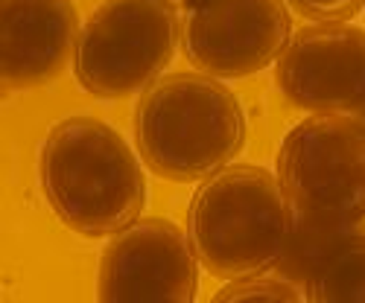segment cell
<instances>
[{
	"label": "cell",
	"mask_w": 365,
	"mask_h": 303,
	"mask_svg": "<svg viewBox=\"0 0 365 303\" xmlns=\"http://www.w3.org/2000/svg\"><path fill=\"white\" fill-rule=\"evenodd\" d=\"M38 175L58 222L91 239L126 230L146 204V181L135 152L97 117L56 123L41 146Z\"/></svg>",
	"instance_id": "cell-1"
},
{
	"label": "cell",
	"mask_w": 365,
	"mask_h": 303,
	"mask_svg": "<svg viewBox=\"0 0 365 303\" xmlns=\"http://www.w3.org/2000/svg\"><path fill=\"white\" fill-rule=\"evenodd\" d=\"M135 143L164 181L193 184L225 169L246 146V114L234 90L207 73L158 76L135 108Z\"/></svg>",
	"instance_id": "cell-2"
},
{
	"label": "cell",
	"mask_w": 365,
	"mask_h": 303,
	"mask_svg": "<svg viewBox=\"0 0 365 303\" xmlns=\"http://www.w3.org/2000/svg\"><path fill=\"white\" fill-rule=\"evenodd\" d=\"M292 225L278 175L255 164H228L205 178L187 207L193 251L207 275L222 280L275 271Z\"/></svg>",
	"instance_id": "cell-3"
},
{
	"label": "cell",
	"mask_w": 365,
	"mask_h": 303,
	"mask_svg": "<svg viewBox=\"0 0 365 303\" xmlns=\"http://www.w3.org/2000/svg\"><path fill=\"white\" fill-rule=\"evenodd\" d=\"M202 0H103L82 23L73 73L100 100L129 97L155 82L181 47L185 21Z\"/></svg>",
	"instance_id": "cell-4"
},
{
	"label": "cell",
	"mask_w": 365,
	"mask_h": 303,
	"mask_svg": "<svg viewBox=\"0 0 365 303\" xmlns=\"http://www.w3.org/2000/svg\"><path fill=\"white\" fill-rule=\"evenodd\" d=\"M278 181L292 219L322 230L365 225V119L310 114L278 149Z\"/></svg>",
	"instance_id": "cell-5"
},
{
	"label": "cell",
	"mask_w": 365,
	"mask_h": 303,
	"mask_svg": "<svg viewBox=\"0 0 365 303\" xmlns=\"http://www.w3.org/2000/svg\"><path fill=\"white\" fill-rule=\"evenodd\" d=\"M289 38L284 0H202L187 12L181 53L207 76L242 79L275 65Z\"/></svg>",
	"instance_id": "cell-6"
},
{
	"label": "cell",
	"mask_w": 365,
	"mask_h": 303,
	"mask_svg": "<svg viewBox=\"0 0 365 303\" xmlns=\"http://www.w3.org/2000/svg\"><path fill=\"white\" fill-rule=\"evenodd\" d=\"M190 236L167 219H143L111 236L97 268V297L111 303H187L199 292Z\"/></svg>",
	"instance_id": "cell-7"
},
{
	"label": "cell",
	"mask_w": 365,
	"mask_h": 303,
	"mask_svg": "<svg viewBox=\"0 0 365 303\" xmlns=\"http://www.w3.org/2000/svg\"><path fill=\"white\" fill-rule=\"evenodd\" d=\"M278 90L301 111L351 114L365 108V29L313 21L292 33L275 62Z\"/></svg>",
	"instance_id": "cell-8"
},
{
	"label": "cell",
	"mask_w": 365,
	"mask_h": 303,
	"mask_svg": "<svg viewBox=\"0 0 365 303\" xmlns=\"http://www.w3.org/2000/svg\"><path fill=\"white\" fill-rule=\"evenodd\" d=\"M79 12L71 0H0V76L24 90L56 79L73 62Z\"/></svg>",
	"instance_id": "cell-9"
},
{
	"label": "cell",
	"mask_w": 365,
	"mask_h": 303,
	"mask_svg": "<svg viewBox=\"0 0 365 303\" xmlns=\"http://www.w3.org/2000/svg\"><path fill=\"white\" fill-rule=\"evenodd\" d=\"M316 303H365V233L351 230L322 254L304 283Z\"/></svg>",
	"instance_id": "cell-10"
},
{
	"label": "cell",
	"mask_w": 365,
	"mask_h": 303,
	"mask_svg": "<svg viewBox=\"0 0 365 303\" xmlns=\"http://www.w3.org/2000/svg\"><path fill=\"white\" fill-rule=\"evenodd\" d=\"M345 233H351V230H322V228H310V225L295 222L289 245H287L275 271L281 277H287V280H292L304 289V283H307V277L313 275V268L322 260V254Z\"/></svg>",
	"instance_id": "cell-11"
},
{
	"label": "cell",
	"mask_w": 365,
	"mask_h": 303,
	"mask_svg": "<svg viewBox=\"0 0 365 303\" xmlns=\"http://www.w3.org/2000/svg\"><path fill=\"white\" fill-rule=\"evenodd\" d=\"M295 300H307V292L287 277H269V271L234 277L225 289L214 294V303H295Z\"/></svg>",
	"instance_id": "cell-12"
},
{
	"label": "cell",
	"mask_w": 365,
	"mask_h": 303,
	"mask_svg": "<svg viewBox=\"0 0 365 303\" xmlns=\"http://www.w3.org/2000/svg\"><path fill=\"white\" fill-rule=\"evenodd\" d=\"M284 4L307 21H351L365 9V0H284Z\"/></svg>",
	"instance_id": "cell-13"
},
{
	"label": "cell",
	"mask_w": 365,
	"mask_h": 303,
	"mask_svg": "<svg viewBox=\"0 0 365 303\" xmlns=\"http://www.w3.org/2000/svg\"><path fill=\"white\" fill-rule=\"evenodd\" d=\"M362 119H365V108H362Z\"/></svg>",
	"instance_id": "cell-14"
}]
</instances>
